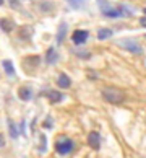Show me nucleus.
<instances>
[{
	"instance_id": "obj_1",
	"label": "nucleus",
	"mask_w": 146,
	"mask_h": 158,
	"mask_svg": "<svg viewBox=\"0 0 146 158\" xmlns=\"http://www.w3.org/2000/svg\"><path fill=\"white\" fill-rule=\"evenodd\" d=\"M99 7H101L102 15L109 16V18H119V16H124V15H132V11H127V8L124 5L117 7V5H110L109 2H99Z\"/></svg>"
},
{
	"instance_id": "obj_2",
	"label": "nucleus",
	"mask_w": 146,
	"mask_h": 158,
	"mask_svg": "<svg viewBox=\"0 0 146 158\" xmlns=\"http://www.w3.org/2000/svg\"><path fill=\"white\" fill-rule=\"evenodd\" d=\"M102 96H104L106 101L112 103V104H120L125 99V95L120 90H117V88H104L102 90Z\"/></svg>"
},
{
	"instance_id": "obj_3",
	"label": "nucleus",
	"mask_w": 146,
	"mask_h": 158,
	"mask_svg": "<svg viewBox=\"0 0 146 158\" xmlns=\"http://www.w3.org/2000/svg\"><path fill=\"white\" fill-rule=\"evenodd\" d=\"M73 148H75V143H73V140L68 139V137H62L55 142V152L60 155H68Z\"/></svg>"
},
{
	"instance_id": "obj_4",
	"label": "nucleus",
	"mask_w": 146,
	"mask_h": 158,
	"mask_svg": "<svg viewBox=\"0 0 146 158\" xmlns=\"http://www.w3.org/2000/svg\"><path fill=\"white\" fill-rule=\"evenodd\" d=\"M39 62H41L39 56H28L26 59L23 60V67H25V72H26V70H28V72H31V70L37 69V67H39Z\"/></svg>"
},
{
	"instance_id": "obj_5",
	"label": "nucleus",
	"mask_w": 146,
	"mask_h": 158,
	"mask_svg": "<svg viewBox=\"0 0 146 158\" xmlns=\"http://www.w3.org/2000/svg\"><path fill=\"white\" fill-rule=\"evenodd\" d=\"M88 36H89V33H88L86 30H77V31L72 34V41H73L77 46H80V44H85V43H86Z\"/></svg>"
},
{
	"instance_id": "obj_6",
	"label": "nucleus",
	"mask_w": 146,
	"mask_h": 158,
	"mask_svg": "<svg viewBox=\"0 0 146 158\" xmlns=\"http://www.w3.org/2000/svg\"><path fill=\"white\" fill-rule=\"evenodd\" d=\"M119 44L122 46V48H125L127 51H132V52H141V48H140V44L136 43V41L133 39H120Z\"/></svg>"
},
{
	"instance_id": "obj_7",
	"label": "nucleus",
	"mask_w": 146,
	"mask_h": 158,
	"mask_svg": "<svg viewBox=\"0 0 146 158\" xmlns=\"http://www.w3.org/2000/svg\"><path fill=\"white\" fill-rule=\"evenodd\" d=\"M88 143L91 145V148L99 150V147H101V135H99L97 132H91L89 135H88Z\"/></svg>"
},
{
	"instance_id": "obj_8",
	"label": "nucleus",
	"mask_w": 146,
	"mask_h": 158,
	"mask_svg": "<svg viewBox=\"0 0 146 158\" xmlns=\"http://www.w3.org/2000/svg\"><path fill=\"white\" fill-rule=\"evenodd\" d=\"M45 96L49 98L50 103H60L63 99V95L60 91H55V90H50V91H45Z\"/></svg>"
},
{
	"instance_id": "obj_9",
	"label": "nucleus",
	"mask_w": 146,
	"mask_h": 158,
	"mask_svg": "<svg viewBox=\"0 0 146 158\" xmlns=\"http://www.w3.org/2000/svg\"><path fill=\"white\" fill-rule=\"evenodd\" d=\"M57 85L60 86V88H70V85H72V80H70L68 75L65 73H60L57 78Z\"/></svg>"
},
{
	"instance_id": "obj_10",
	"label": "nucleus",
	"mask_w": 146,
	"mask_h": 158,
	"mask_svg": "<svg viewBox=\"0 0 146 158\" xmlns=\"http://www.w3.org/2000/svg\"><path fill=\"white\" fill-rule=\"evenodd\" d=\"M18 96H20V99H23V101H29L31 96H33V91H31L29 86H21V88L18 90Z\"/></svg>"
},
{
	"instance_id": "obj_11",
	"label": "nucleus",
	"mask_w": 146,
	"mask_h": 158,
	"mask_svg": "<svg viewBox=\"0 0 146 158\" xmlns=\"http://www.w3.org/2000/svg\"><path fill=\"white\" fill-rule=\"evenodd\" d=\"M0 28H2L5 33H10V31H13L15 23H13V20H10V18H2L0 20Z\"/></svg>"
},
{
	"instance_id": "obj_12",
	"label": "nucleus",
	"mask_w": 146,
	"mask_h": 158,
	"mask_svg": "<svg viewBox=\"0 0 146 158\" xmlns=\"http://www.w3.org/2000/svg\"><path fill=\"white\" fill-rule=\"evenodd\" d=\"M110 36H112V30H109V28H101V30L97 31V39H109Z\"/></svg>"
},
{
	"instance_id": "obj_13",
	"label": "nucleus",
	"mask_w": 146,
	"mask_h": 158,
	"mask_svg": "<svg viewBox=\"0 0 146 158\" xmlns=\"http://www.w3.org/2000/svg\"><path fill=\"white\" fill-rule=\"evenodd\" d=\"M2 65H3V69H5V72H7V75L13 77V75H15V69H13V65H11V62H10V60H3Z\"/></svg>"
},
{
	"instance_id": "obj_14",
	"label": "nucleus",
	"mask_w": 146,
	"mask_h": 158,
	"mask_svg": "<svg viewBox=\"0 0 146 158\" xmlns=\"http://www.w3.org/2000/svg\"><path fill=\"white\" fill-rule=\"evenodd\" d=\"M57 57H58V56H57V51H55L54 48H50V49L47 51V62H49V64H55V62H57Z\"/></svg>"
},
{
	"instance_id": "obj_15",
	"label": "nucleus",
	"mask_w": 146,
	"mask_h": 158,
	"mask_svg": "<svg viewBox=\"0 0 146 158\" xmlns=\"http://www.w3.org/2000/svg\"><path fill=\"white\" fill-rule=\"evenodd\" d=\"M67 2L72 5L73 8H77V10H80V8H85V0H67Z\"/></svg>"
},
{
	"instance_id": "obj_16",
	"label": "nucleus",
	"mask_w": 146,
	"mask_h": 158,
	"mask_svg": "<svg viewBox=\"0 0 146 158\" xmlns=\"http://www.w3.org/2000/svg\"><path fill=\"white\" fill-rule=\"evenodd\" d=\"M65 31H67V25H65V23H62L60 28H58V36H57L58 43H62V41H63V34H65Z\"/></svg>"
},
{
	"instance_id": "obj_17",
	"label": "nucleus",
	"mask_w": 146,
	"mask_h": 158,
	"mask_svg": "<svg viewBox=\"0 0 146 158\" xmlns=\"http://www.w3.org/2000/svg\"><path fill=\"white\" fill-rule=\"evenodd\" d=\"M8 126H10V134H11V137H13V139H16V137H18V131H16L15 124L10 121V122H8Z\"/></svg>"
},
{
	"instance_id": "obj_18",
	"label": "nucleus",
	"mask_w": 146,
	"mask_h": 158,
	"mask_svg": "<svg viewBox=\"0 0 146 158\" xmlns=\"http://www.w3.org/2000/svg\"><path fill=\"white\" fill-rule=\"evenodd\" d=\"M52 124H54V122H52V119H50V118H47V119H45V122H44V127L50 129V127H52Z\"/></svg>"
},
{
	"instance_id": "obj_19",
	"label": "nucleus",
	"mask_w": 146,
	"mask_h": 158,
	"mask_svg": "<svg viewBox=\"0 0 146 158\" xmlns=\"http://www.w3.org/2000/svg\"><path fill=\"white\" fill-rule=\"evenodd\" d=\"M41 140H42V145H41V152H45V135H41Z\"/></svg>"
},
{
	"instance_id": "obj_20",
	"label": "nucleus",
	"mask_w": 146,
	"mask_h": 158,
	"mask_svg": "<svg viewBox=\"0 0 146 158\" xmlns=\"http://www.w3.org/2000/svg\"><path fill=\"white\" fill-rule=\"evenodd\" d=\"M11 7H18V0H10Z\"/></svg>"
},
{
	"instance_id": "obj_21",
	"label": "nucleus",
	"mask_w": 146,
	"mask_h": 158,
	"mask_svg": "<svg viewBox=\"0 0 146 158\" xmlns=\"http://www.w3.org/2000/svg\"><path fill=\"white\" fill-rule=\"evenodd\" d=\"M5 142H3V137H2V134H0V145H3Z\"/></svg>"
},
{
	"instance_id": "obj_22",
	"label": "nucleus",
	"mask_w": 146,
	"mask_h": 158,
	"mask_svg": "<svg viewBox=\"0 0 146 158\" xmlns=\"http://www.w3.org/2000/svg\"><path fill=\"white\" fill-rule=\"evenodd\" d=\"M2 3H3V0H0V5H2Z\"/></svg>"
}]
</instances>
